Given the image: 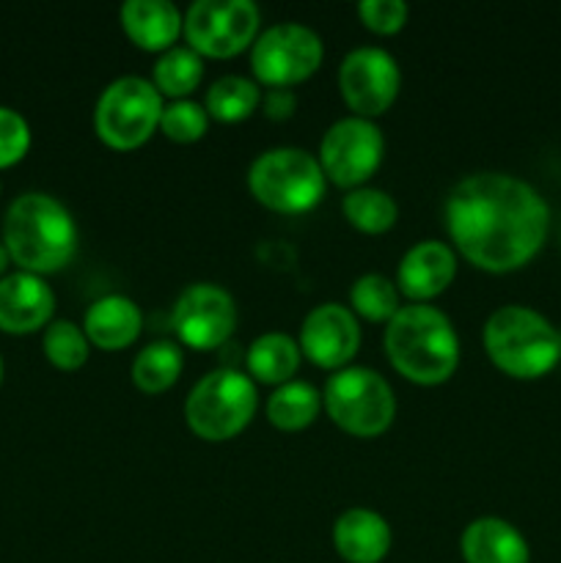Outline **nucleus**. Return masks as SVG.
<instances>
[{
	"label": "nucleus",
	"mask_w": 561,
	"mask_h": 563,
	"mask_svg": "<svg viewBox=\"0 0 561 563\" xmlns=\"http://www.w3.org/2000/svg\"><path fill=\"white\" fill-rule=\"evenodd\" d=\"M443 218L457 253L487 273L526 267L542 251L550 229V209L537 187L501 170L457 181Z\"/></svg>",
	"instance_id": "1"
},
{
	"label": "nucleus",
	"mask_w": 561,
	"mask_h": 563,
	"mask_svg": "<svg viewBox=\"0 0 561 563\" xmlns=\"http://www.w3.org/2000/svg\"><path fill=\"white\" fill-rule=\"evenodd\" d=\"M358 346H361V324L352 308L341 302H322L302 319L300 350L319 368L339 372L350 366L352 357L358 355Z\"/></svg>",
	"instance_id": "14"
},
{
	"label": "nucleus",
	"mask_w": 561,
	"mask_h": 563,
	"mask_svg": "<svg viewBox=\"0 0 561 563\" xmlns=\"http://www.w3.org/2000/svg\"><path fill=\"white\" fill-rule=\"evenodd\" d=\"M300 341L286 333H264L248 346V372L251 379L264 385H284L295 379L297 366H300Z\"/></svg>",
	"instance_id": "21"
},
{
	"label": "nucleus",
	"mask_w": 561,
	"mask_h": 563,
	"mask_svg": "<svg viewBox=\"0 0 561 563\" xmlns=\"http://www.w3.org/2000/svg\"><path fill=\"white\" fill-rule=\"evenodd\" d=\"M256 407V383L237 368L220 366L193 385L185 401V421L201 440L223 443L251 423Z\"/></svg>",
	"instance_id": "5"
},
{
	"label": "nucleus",
	"mask_w": 561,
	"mask_h": 563,
	"mask_svg": "<svg viewBox=\"0 0 561 563\" xmlns=\"http://www.w3.org/2000/svg\"><path fill=\"white\" fill-rule=\"evenodd\" d=\"M258 14L253 0H196L187 9L182 33L187 47L209 58H231L253 47L258 36Z\"/></svg>",
	"instance_id": "10"
},
{
	"label": "nucleus",
	"mask_w": 561,
	"mask_h": 563,
	"mask_svg": "<svg viewBox=\"0 0 561 563\" xmlns=\"http://www.w3.org/2000/svg\"><path fill=\"white\" fill-rule=\"evenodd\" d=\"M319 157L297 146H275L258 154L248 170V187L262 207L284 214H302L324 196Z\"/></svg>",
	"instance_id": "6"
},
{
	"label": "nucleus",
	"mask_w": 561,
	"mask_h": 563,
	"mask_svg": "<svg viewBox=\"0 0 561 563\" xmlns=\"http://www.w3.org/2000/svg\"><path fill=\"white\" fill-rule=\"evenodd\" d=\"M391 544L388 520L363 506L341 511L333 526V548L346 563H380L391 553Z\"/></svg>",
	"instance_id": "17"
},
{
	"label": "nucleus",
	"mask_w": 561,
	"mask_h": 563,
	"mask_svg": "<svg viewBox=\"0 0 561 563\" xmlns=\"http://www.w3.org/2000/svg\"><path fill=\"white\" fill-rule=\"evenodd\" d=\"M176 339L193 350H218L237 328V302L223 286L190 284L170 313Z\"/></svg>",
	"instance_id": "12"
},
{
	"label": "nucleus",
	"mask_w": 561,
	"mask_h": 563,
	"mask_svg": "<svg viewBox=\"0 0 561 563\" xmlns=\"http://www.w3.org/2000/svg\"><path fill=\"white\" fill-rule=\"evenodd\" d=\"M0 383H3V357H0Z\"/></svg>",
	"instance_id": "34"
},
{
	"label": "nucleus",
	"mask_w": 561,
	"mask_h": 563,
	"mask_svg": "<svg viewBox=\"0 0 561 563\" xmlns=\"http://www.w3.org/2000/svg\"><path fill=\"white\" fill-rule=\"evenodd\" d=\"M82 330H86L88 341L97 344L99 350H124L141 335L143 311L127 295H105L88 306Z\"/></svg>",
	"instance_id": "19"
},
{
	"label": "nucleus",
	"mask_w": 561,
	"mask_h": 563,
	"mask_svg": "<svg viewBox=\"0 0 561 563\" xmlns=\"http://www.w3.org/2000/svg\"><path fill=\"white\" fill-rule=\"evenodd\" d=\"M407 14H410V9H407L405 0H361L358 3L361 22L369 31L380 33V36L402 31L407 22Z\"/></svg>",
	"instance_id": "31"
},
{
	"label": "nucleus",
	"mask_w": 561,
	"mask_h": 563,
	"mask_svg": "<svg viewBox=\"0 0 561 563\" xmlns=\"http://www.w3.org/2000/svg\"><path fill=\"white\" fill-rule=\"evenodd\" d=\"M28 148H31V126H28L25 115L0 104V168L20 163Z\"/></svg>",
	"instance_id": "30"
},
{
	"label": "nucleus",
	"mask_w": 561,
	"mask_h": 563,
	"mask_svg": "<svg viewBox=\"0 0 561 563\" xmlns=\"http://www.w3.org/2000/svg\"><path fill=\"white\" fill-rule=\"evenodd\" d=\"M9 262H11V256H9V251H6L3 240H0V275L6 273V267H9Z\"/></svg>",
	"instance_id": "33"
},
{
	"label": "nucleus",
	"mask_w": 561,
	"mask_h": 563,
	"mask_svg": "<svg viewBox=\"0 0 561 563\" xmlns=\"http://www.w3.org/2000/svg\"><path fill=\"white\" fill-rule=\"evenodd\" d=\"M457 278V251L446 242L424 240L402 256L396 286L413 302H427L443 295Z\"/></svg>",
	"instance_id": "16"
},
{
	"label": "nucleus",
	"mask_w": 561,
	"mask_h": 563,
	"mask_svg": "<svg viewBox=\"0 0 561 563\" xmlns=\"http://www.w3.org/2000/svg\"><path fill=\"white\" fill-rule=\"evenodd\" d=\"M385 355L405 379L440 385L460 366V335L440 308L410 302L385 328Z\"/></svg>",
	"instance_id": "3"
},
{
	"label": "nucleus",
	"mask_w": 561,
	"mask_h": 563,
	"mask_svg": "<svg viewBox=\"0 0 561 563\" xmlns=\"http://www.w3.org/2000/svg\"><path fill=\"white\" fill-rule=\"evenodd\" d=\"M490 361L515 379H537L561 361V333L528 306H501L484 322Z\"/></svg>",
	"instance_id": "4"
},
{
	"label": "nucleus",
	"mask_w": 561,
	"mask_h": 563,
	"mask_svg": "<svg viewBox=\"0 0 561 563\" xmlns=\"http://www.w3.org/2000/svg\"><path fill=\"white\" fill-rule=\"evenodd\" d=\"M55 291L42 275L16 269L0 278V330L14 335L33 333L53 322Z\"/></svg>",
	"instance_id": "15"
},
{
	"label": "nucleus",
	"mask_w": 561,
	"mask_h": 563,
	"mask_svg": "<svg viewBox=\"0 0 561 563\" xmlns=\"http://www.w3.org/2000/svg\"><path fill=\"white\" fill-rule=\"evenodd\" d=\"M201 55L187 44H174L170 49L160 53L152 82L163 97H170V102H174V99H190V93L201 86Z\"/></svg>",
	"instance_id": "24"
},
{
	"label": "nucleus",
	"mask_w": 561,
	"mask_h": 563,
	"mask_svg": "<svg viewBox=\"0 0 561 563\" xmlns=\"http://www.w3.org/2000/svg\"><path fill=\"white\" fill-rule=\"evenodd\" d=\"M262 108L267 113V119L273 121H284L295 113L297 108V97L292 88H267L262 93Z\"/></svg>",
	"instance_id": "32"
},
{
	"label": "nucleus",
	"mask_w": 561,
	"mask_h": 563,
	"mask_svg": "<svg viewBox=\"0 0 561 563\" xmlns=\"http://www.w3.org/2000/svg\"><path fill=\"white\" fill-rule=\"evenodd\" d=\"M322 405L330 421L355 438H377L396 418L394 388L366 366H344L330 374Z\"/></svg>",
	"instance_id": "7"
},
{
	"label": "nucleus",
	"mask_w": 561,
	"mask_h": 563,
	"mask_svg": "<svg viewBox=\"0 0 561 563\" xmlns=\"http://www.w3.org/2000/svg\"><path fill=\"white\" fill-rule=\"evenodd\" d=\"M385 154V137L372 119L346 115L339 119L319 143V165L324 176L339 187H363V181L380 168Z\"/></svg>",
	"instance_id": "11"
},
{
	"label": "nucleus",
	"mask_w": 561,
	"mask_h": 563,
	"mask_svg": "<svg viewBox=\"0 0 561 563\" xmlns=\"http://www.w3.org/2000/svg\"><path fill=\"white\" fill-rule=\"evenodd\" d=\"M121 27L141 49L165 53L176 44L185 16L170 0H127L121 5Z\"/></svg>",
	"instance_id": "20"
},
{
	"label": "nucleus",
	"mask_w": 561,
	"mask_h": 563,
	"mask_svg": "<svg viewBox=\"0 0 561 563\" xmlns=\"http://www.w3.org/2000/svg\"><path fill=\"white\" fill-rule=\"evenodd\" d=\"M460 550L465 563H528L526 537L501 517H479L462 531Z\"/></svg>",
	"instance_id": "18"
},
{
	"label": "nucleus",
	"mask_w": 561,
	"mask_h": 563,
	"mask_svg": "<svg viewBox=\"0 0 561 563\" xmlns=\"http://www.w3.org/2000/svg\"><path fill=\"white\" fill-rule=\"evenodd\" d=\"M77 223L69 209L50 192H22L3 218V245L11 262L33 275L64 269L77 253Z\"/></svg>",
	"instance_id": "2"
},
{
	"label": "nucleus",
	"mask_w": 561,
	"mask_h": 563,
	"mask_svg": "<svg viewBox=\"0 0 561 563\" xmlns=\"http://www.w3.org/2000/svg\"><path fill=\"white\" fill-rule=\"evenodd\" d=\"M0 190H3V185H0Z\"/></svg>",
	"instance_id": "35"
},
{
	"label": "nucleus",
	"mask_w": 561,
	"mask_h": 563,
	"mask_svg": "<svg viewBox=\"0 0 561 563\" xmlns=\"http://www.w3.org/2000/svg\"><path fill=\"white\" fill-rule=\"evenodd\" d=\"M182 368H185L182 346L168 339H157L143 346L132 361V383L143 394H163L179 379Z\"/></svg>",
	"instance_id": "23"
},
{
	"label": "nucleus",
	"mask_w": 561,
	"mask_h": 563,
	"mask_svg": "<svg viewBox=\"0 0 561 563\" xmlns=\"http://www.w3.org/2000/svg\"><path fill=\"white\" fill-rule=\"evenodd\" d=\"M352 313L369 322H391L399 311V286L383 273H366L350 289Z\"/></svg>",
	"instance_id": "27"
},
{
	"label": "nucleus",
	"mask_w": 561,
	"mask_h": 563,
	"mask_svg": "<svg viewBox=\"0 0 561 563\" xmlns=\"http://www.w3.org/2000/svg\"><path fill=\"white\" fill-rule=\"evenodd\" d=\"M44 355L61 372H77L80 366H86L88 350H91V341H88L86 330L80 324H75L72 319H53V322L44 328Z\"/></svg>",
	"instance_id": "28"
},
{
	"label": "nucleus",
	"mask_w": 561,
	"mask_h": 563,
	"mask_svg": "<svg viewBox=\"0 0 561 563\" xmlns=\"http://www.w3.org/2000/svg\"><path fill=\"white\" fill-rule=\"evenodd\" d=\"M402 71L394 55L383 47H355L339 66V88L355 115L374 119L396 102Z\"/></svg>",
	"instance_id": "13"
},
{
	"label": "nucleus",
	"mask_w": 561,
	"mask_h": 563,
	"mask_svg": "<svg viewBox=\"0 0 561 563\" xmlns=\"http://www.w3.org/2000/svg\"><path fill=\"white\" fill-rule=\"evenodd\" d=\"M324 44L314 27L302 22H278L256 36L251 47V69L270 88H292L319 69Z\"/></svg>",
	"instance_id": "9"
},
{
	"label": "nucleus",
	"mask_w": 561,
	"mask_h": 563,
	"mask_svg": "<svg viewBox=\"0 0 561 563\" xmlns=\"http://www.w3.org/2000/svg\"><path fill=\"white\" fill-rule=\"evenodd\" d=\"M165 99L152 80L124 75L108 82L94 108V130L110 148L130 152L143 146L163 119Z\"/></svg>",
	"instance_id": "8"
},
{
	"label": "nucleus",
	"mask_w": 561,
	"mask_h": 563,
	"mask_svg": "<svg viewBox=\"0 0 561 563\" xmlns=\"http://www.w3.org/2000/svg\"><path fill=\"white\" fill-rule=\"evenodd\" d=\"M341 209H344V218L358 231H366V234H383V231L394 229L396 218H399V207H396L394 196L380 190V187L366 185L346 192Z\"/></svg>",
	"instance_id": "26"
},
{
	"label": "nucleus",
	"mask_w": 561,
	"mask_h": 563,
	"mask_svg": "<svg viewBox=\"0 0 561 563\" xmlns=\"http://www.w3.org/2000/svg\"><path fill=\"white\" fill-rule=\"evenodd\" d=\"M258 102H262V91H258L256 80L242 75H223L209 86L204 108H207L209 119L234 124V121L248 119L258 108Z\"/></svg>",
	"instance_id": "25"
},
{
	"label": "nucleus",
	"mask_w": 561,
	"mask_h": 563,
	"mask_svg": "<svg viewBox=\"0 0 561 563\" xmlns=\"http://www.w3.org/2000/svg\"><path fill=\"white\" fill-rule=\"evenodd\" d=\"M322 410V394L306 379H289L278 385L267 399V418L275 429L300 432L311 427Z\"/></svg>",
	"instance_id": "22"
},
{
	"label": "nucleus",
	"mask_w": 561,
	"mask_h": 563,
	"mask_svg": "<svg viewBox=\"0 0 561 563\" xmlns=\"http://www.w3.org/2000/svg\"><path fill=\"white\" fill-rule=\"evenodd\" d=\"M207 126V108L201 102H196V99H174L170 104H165L163 119H160V130L165 132V137H170L176 143L201 141Z\"/></svg>",
	"instance_id": "29"
}]
</instances>
